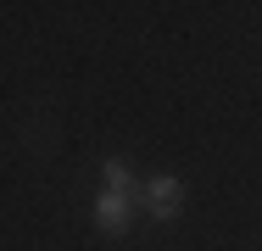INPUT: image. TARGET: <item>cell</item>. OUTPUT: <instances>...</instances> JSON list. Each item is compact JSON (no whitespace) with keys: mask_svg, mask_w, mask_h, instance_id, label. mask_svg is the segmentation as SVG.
Masks as SVG:
<instances>
[{"mask_svg":"<svg viewBox=\"0 0 262 251\" xmlns=\"http://www.w3.org/2000/svg\"><path fill=\"white\" fill-rule=\"evenodd\" d=\"M134 206H140V179L128 162H106L101 168V196H95V229L101 235H128L134 223Z\"/></svg>","mask_w":262,"mask_h":251,"instance_id":"obj_1","label":"cell"},{"mask_svg":"<svg viewBox=\"0 0 262 251\" xmlns=\"http://www.w3.org/2000/svg\"><path fill=\"white\" fill-rule=\"evenodd\" d=\"M140 201H145V212H151L157 223H167V218L184 206V179H179V173H157L151 184H140Z\"/></svg>","mask_w":262,"mask_h":251,"instance_id":"obj_2","label":"cell"}]
</instances>
